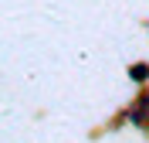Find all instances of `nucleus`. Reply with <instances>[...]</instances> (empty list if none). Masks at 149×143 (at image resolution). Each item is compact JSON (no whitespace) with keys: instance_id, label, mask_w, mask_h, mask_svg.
Listing matches in <instances>:
<instances>
[{"instance_id":"nucleus-1","label":"nucleus","mask_w":149,"mask_h":143,"mask_svg":"<svg viewBox=\"0 0 149 143\" xmlns=\"http://www.w3.org/2000/svg\"><path fill=\"white\" fill-rule=\"evenodd\" d=\"M132 75H136V78H149V68L139 65V68H132Z\"/></svg>"}]
</instances>
